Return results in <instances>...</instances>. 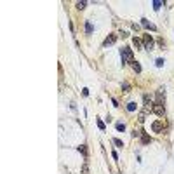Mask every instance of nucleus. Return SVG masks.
I'll use <instances>...</instances> for the list:
<instances>
[{"label":"nucleus","mask_w":174,"mask_h":174,"mask_svg":"<svg viewBox=\"0 0 174 174\" xmlns=\"http://www.w3.org/2000/svg\"><path fill=\"white\" fill-rule=\"evenodd\" d=\"M115 127H117V131H120V132H124V131H125V124H122V122H117V125H115Z\"/></svg>","instance_id":"nucleus-14"},{"label":"nucleus","mask_w":174,"mask_h":174,"mask_svg":"<svg viewBox=\"0 0 174 174\" xmlns=\"http://www.w3.org/2000/svg\"><path fill=\"white\" fill-rule=\"evenodd\" d=\"M164 63H165L164 59H157V61H155V65H157L158 68H160V66H164Z\"/></svg>","instance_id":"nucleus-22"},{"label":"nucleus","mask_w":174,"mask_h":174,"mask_svg":"<svg viewBox=\"0 0 174 174\" xmlns=\"http://www.w3.org/2000/svg\"><path fill=\"white\" fill-rule=\"evenodd\" d=\"M153 38H151V35H144L143 37V45H144V49H148V51H151L153 49Z\"/></svg>","instance_id":"nucleus-3"},{"label":"nucleus","mask_w":174,"mask_h":174,"mask_svg":"<svg viewBox=\"0 0 174 174\" xmlns=\"http://www.w3.org/2000/svg\"><path fill=\"white\" fill-rule=\"evenodd\" d=\"M143 101H144V110H146V111H148V110H153V101H151V98H150V96H148V94H144V96H143Z\"/></svg>","instance_id":"nucleus-4"},{"label":"nucleus","mask_w":174,"mask_h":174,"mask_svg":"<svg viewBox=\"0 0 174 174\" xmlns=\"http://www.w3.org/2000/svg\"><path fill=\"white\" fill-rule=\"evenodd\" d=\"M132 70H134L136 73H141V66H139L138 61H134V63H132Z\"/></svg>","instance_id":"nucleus-16"},{"label":"nucleus","mask_w":174,"mask_h":174,"mask_svg":"<svg viewBox=\"0 0 174 174\" xmlns=\"http://www.w3.org/2000/svg\"><path fill=\"white\" fill-rule=\"evenodd\" d=\"M151 129H153V132H162L164 131V122L162 120H155L151 124Z\"/></svg>","instance_id":"nucleus-5"},{"label":"nucleus","mask_w":174,"mask_h":174,"mask_svg":"<svg viewBox=\"0 0 174 174\" xmlns=\"http://www.w3.org/2000/svg\"><path fill=\"white\" fill-rule=\"evenodd\" d=\"M115 42H117V35L111 33V35H108V37H106V40H104V45H111V44H115Z\"/></svg>","instance_id":"nucleus-7"},{"label":"nucleus","mask_w":174,"mask_h":174,"mask_svg":"<svg viewBox=\"0 0 174 174\" xmlns=\"http://www.w3.org/2000/svg\"><path fill=\"white\" fill-rule=\"evenodd\" d=\"M122 63H134L132 49H129V47H124L122 49Z\"/></svg>","instance_id":"nucleus-1"},{"label":"nucleus","mask_w":174,"mask_h":174,"mask_svg":"<svg viewBox=\"0 0 174 174\" xmlns=\"http://www.w3.org/2000/svg\"><path fill=\"white\" fill-rule=\"evenodd\" d=\"M98 127H99L101 131H104V129H106V127H104V122H103V120H99V118H98Z\"/></svg>","instance_id":"nucleus-20"},{"label":"nucleus","mask_w":174,"mask_h":174,"mask_svg":"<svg viewBox=\"0 0 174 174\" xmlns=\"http://www.w3.org/2000/svg\"><path fill=\"white\" fill-rule=\"evenodd\" d=\"M82 174H89V165H87V162H84V167H82Z\"/></svg>","instance_id":"nucleus-18"},{"label":"nucleus","mask_w":174,"mask_h":174,"mask_svg":"<svg viewBox=\"0 0 174 174\" xmlns=\"http://www.w3.org/2000/svg\"><path fill=\"white\" fill-rule=\"evenodd\" d=\"M164 99H165V89H164V87H160V89L157 91V101L164 103Z\"/></svg>","instance_id":"nucleus-6"},{"label":"nucleus","mask_w":174,"mask_h":174,"mask_svg":"<svg viewBox=\"0 0 174 174\" xmlns=\"http://www.w3.org/2000/svg\"><path fill=\"white\" fill-rule=\"evenodd\" d=\"M77 9H85V2H77Z\"/></svg>","instance_id":"nucleus-21"},{"label":"nucleus","mask_w":174,"mask_h":174,"mask_svg":"<svg viewBox=\"0 0 174 174\" xmlns=\"http://www.w3.org/2000/svg\"><path fill=\"white\" fill-rule=\"evenodd\" d=\"M144 118H146V117H144V111H141V113H139V122H144Z\"/></svg>","instance_id":"nucleus-23"},{"label":"nucleus","mask_w":174,"mask_h":174,"mask_svg":"<svg viewBox=\"0 0 174 174\" xmlns=\"http://www.w3.org/2000/svg\"><path fill=\"white\" fill-rule=\"evenodd\" d=\"M132 42H134V45H136V47H138V49H143V47H144V45H143V42H141V40H139V38H136V37H134V38H132Z\"/></svg>","instance_id":"nucleus-10"},{"label":"nucleus","mask_w":174,"mask_h":174,"mask_svg":"<svg viewBox=\"0 0 174 174\" xmlns=\"http://www.w3.org/2000/svg\"><path fill=\"white\" fill-rule=\"evenodd\" d=\"M78 151H82V155L87 158V148H85V144H80V146H78Z\"/></svg>","instance_id":"nucleus-15"},{"label":"nucleus","mask_w":174,"mask_h":174,"mask_svg":"<svg viewBox=\"0 0 174 174\" xmlns=\"http://www.w3.org/2000/svg\"><path fill=\"white\" fill-rule=\"evenodd\" d=\"M150 141H151V139H150V136H148L144 131H141V143H143V144H148Z\"/></svg>","instance_id":"nucleus-8"},{"label":"nucleus","mask_w":174,"mask_h":174,"mask_svg":"<svg viewBox=\"0 0 174 174\" xmlns=\"http://www.w3.org/2000/svg\"><path fill=\"white\" fill-rule=\"evenodd\" d=\"M153 111H155L158 117H164V115H165V106H164V103L155 101V104H153Z\"/></svg>","instance_id":"nucleus-2"},{"label":"nucleus","mask_w":174,"mask_h":174,"mask_svg":"<svg viewBox=\"0 0 174 174\" xmlns=\"http://www.w3.org/2000/svg\"><path fill=\"white\" fill-rule=\"evenodd\" d=\"M127 111H136V103H134V101L127 103Z\"/></svg>","instance_id":"nucleus-12"},{"label":"nucleus","mask_w":174,"mask_h":174,"mask_svg":"<svg viewBox=\"0 0 174 174\" xmlns=\"http://www.w3.org/2000/svg\"><path fill=\"white\" fill-rule=\"evenodd\" d=\"M122 89H124L125 92H129V91H131V85H129L127 82H124V84H122Z\"/></svg>","instance_id":"nucleus-19"},{"label":"nucleus","mask_w":174,"mask_h":174,"mask_svg":"<svg viewBox=\"0 0 174 174\" xmlns=\"http://www.w3.org/2000/svg\"><path fill=\"white\" fill-rule=\"evenodd\" d=\"M92 30H94V28H92L91 21H85V32H87V33H92Z\"/></svg>","instance_id":"nucleus-13"},{"label":"nucleus","mask_w":174,"mask_h":174,"mask_svg":"<svg viewBox=\"0 0 174 174\" xmlns=\"http://www.w3.org/2000/svg\"><path fill=\"white\" fill-rule=\"evenodd\" d=\"M141 25H143L144 28H150V30H157V28H155V26H153V25H151V23H150L148 19H144V18L141 19Z\"/></svg>","instance_id":"nucleus-9"},{"label":"nucleus","mask_w":174,"mask_h":174,"mask_svg":"<svg viewBox=\"0 0 174 174\" xmlns=\"http://www.w3.org/2000/svg\"><path fill=\"white\" fill-rule=\"evenodd\" d=\"M151 5H153V9H155V11H158V9H160V7L164 5V2H160V0H155V2H153Z\"/></svg>","instance_id":"nucleus-11"},{"label":"nucleus","mask_w":174,"mask_h":174,"mask_svg":"<svg viewBox=\"0 0 174 174\" xmlns=\"http://www.w3.org/2000/svg\"><path fill=\"white\" fill-rule=\"evenodd\" d=\"M113 143H115L118 148H122V146H124V141H122V139H118V138H113Z\"/></svg>","instance_id":"nucleus-17"}]
</instances>
